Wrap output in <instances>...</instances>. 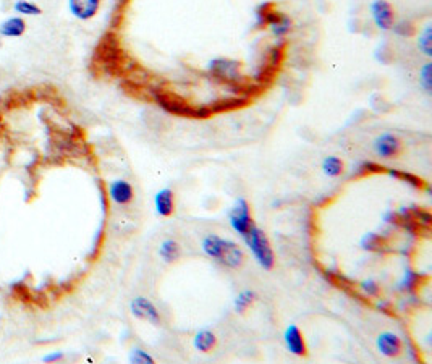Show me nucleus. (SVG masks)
I'll use <instances>...</instances> for the list:
<instances>
[{
    "mask_svg": "<svg viewBox=\"0 0 432 364\" xmlns=\"http://www.w3.org/2000/svg\"><path fill=\"white\" fill-rule=\"evenodd\" d=\"M421 280H422L421 274L411 271V269H407L398 289L402 291H407V293H413V291H416L421 287Z\"/></svg>",
    "mask_w": 432,
    "mask_h": 364,
    "instance_id": "aec40b11",
    "label": "nucleus"
},
{
    "mask_svg": "<svg viewBox=\"0 0 432 364\" xmlns=\"http://www.w3.org/2000/svg\"><path fill=\"white\" fill-rule=\"evenodd\" d=\"M159 254L165 263L172 264L175 263V260L180 259V256H182V248H180L178 241L172 240V238H167V240H164L160 243Z\"/></svg>",
    "mask_w": 432,
    "mask_h": 364,
    "instance_id": "f3484780",
    "label": "nucleus"
},
{
    "mask_svg": "<svg viewBox=\"0 0 432 364\" xmlns=\"http://www.w3.org/2000/svg\"><path fill=\"white\" fill-rule=\"evenodd\" d=\"M152 99L170 115L182 117V119H209L214 114L209 107H196L187 102L182 96L167 89H157L152 93Z\"/></svg>",
    "mask_w": 432,
    "mask_h": 364,
    "instance_id": "f03ea898",
    "label": "nucleus"
},
{
    "mask_svg": "<svg viewBox=\"0 0 432 364\" xmlns=\"http://www.w3.org/2000/svg\"><path fill=\"white\" fill-rule=\"evenodd\" d=\"M283 341H285V347L288 352L298 358L308 356V345H306L303 332L300 330L298 326L290 324L283 332Z\"/></svg>",
    "mask_w": 432,
    "mask_h": 364,
    "instance_id": "9d476101",
    "label": "nucleus"
},
{
    "mask_svg": "<svg viewBox=\"0 0 432 364\" xmlns=\"http://www.w3.org/2000/svg\"><path fill=\"white\" fill-rule=\"evenodd\" d=\"M374 152L381 159H398L403 152L402 139L394 133H382L374 141Z\"/></svg>",
    "mask_w": 432,
    "mask_h": 364,
    "instance_id": "6e6552de",
    "label": "nucleus"
},
{
    "mask_svg": "<svg viewBox=\"0 0 432 364\" xmlns=\"http://www.w3.org/2000/svg\"><path fill=\"white\" fill-rule=\"evenodd\" d=\"M361 289L371 298H377L381 295V285L376 280H364L361 283Z\"/></svg>",
    "mask_w": 432,
    "mask_h": 364,
    "instance_id": "c85d7f7f",
    "label": "nucleus"
},
{
    "mask_svg": "<svg viewBox=\"0 0 432 364\" xmlns=\"http://www.w3.org/2000/svg\"><path fill=\"white\" fill-rule=\"evenodd\" d=\"M418 47L420 51L424 53L426 57H432V29L431 26H426L424 31L420 34V39H418Z\"/></svg>",
    "mask_w": 432,
    "mask_h": 364,
    "instance_id": "b1692460",
    "label": "nucleus"
},
{
    "mask_svg": "<svg viewBox=\"0 0 432 364\" xmlns=\"http://www.w3.org/2000/svg\"><path fill=\"white\" fill-rule=\"evenodd\" d=\"M130 311H132L133 316L139 319V321L151 322L154 324V326L160 324L159 309L156 308V304L152 303L151 300L144 298V296H136V298L130 303Z\"/></svg>",
    "mask_w": 432,
    "mask_h": 364,
    "instance_id": "1a4fd4ad",
    "label": "nucleus"
},
{
    "mask_svg": "<svg viewBox=\"0 0 432 364\" xmlns=\"http://www.w3.org/2000/svg\"><path fill=\"white\" fill-rule=\"evenodd\" d=\"M0 106H2V94H0Z\"/></svg>",
    "mask_w": 432,
    "mask_h": 364,
    "instance_id": "2f4dec72",
    "label": "nucleus"
},
{
    "mask_svg": "<svg viewBox=\"0 0 432 364\" xmlns=\"http://www.w3.org/2000/svg\"><path fill=\"white\" fill-rule=\"evenodd\" d=\"M384 222L390 223V226H398V214L394 210H387L384 214Z\"/></svg>",
    "mask_w": 432,
    "mask_h": 364,
    "instance_id": "7c9ffc66",
    "label": "nucleus"
},
{
    "mask_svg": "<svg viewBox=\"0 0 432 364\" xmlns=\"http://www.w3.org/2000/svg\"><path fill=\"white\" fill-rule=\"evenodd\" d=\"M392 31L395 34L402 36V38H411V36H415V33H416V26H415V23H411V21L402 20V21H398V23L394 25Z\"/></svg>",
    "mask_w": 432,
    "mask_h": 364,
    "instance_id": "393cba45",
    "label": "nucleus"
},
{
    "mask_svg": "<svg viewBox=\"0 0 432 364\" xmlns=\"http://www.w3.org/2000/svg\"><path fill=\"white\" fill-rule=\"evenodd\" d=\"M209 71L215 80L224 81V83H237L241 76V62L233 60V58H214L209 64Z\"/></svg>",
    "mask_w": 432,
    "mask_h": 364,
    "instance_id": "423d86ee",
    "label": "nucleus"
},
{
    "mask_svg": "<svg viewBox=\"0 0 432 364\" xmlns=\"http://www.w3.org/2000/svg\"><path fill=\"white\" fill-rule=\"evenodd\" d=\"M215 345H217V337H215L214 332L206 330V329L197 332V334L195 335V339H193V347L201 353L213 352V350L215 348Z\"/></svg>",
    "mask_w": 432,
    "mask_h": 364,
    "instance_id": "dca6fc26",
    "label": "nucleus"
},
{
    "mask_svg": "<svg viewBox=\"0 0 432 364\" xmlns=\"http://www.w3.org/2000/svg\"><path fill=\"white\" fill-rule=\"evenodd\" d=\"M13 12L20 16H39L43 13V8L31 0H15Z\"/></svg>",
    "mask_w": 432,
    "mask_h": 364,
    "instance_id": "412c9836",
    "label": "nucleus"
},
{
    "mask_svg": "<svg viewBox=\"0 0 432 364\" xmlns=\"http://www.w3.org/2000/svg\"><path fill=\"white\" fill-rule=\"evenodd\" d=\"M322 172L331 178H339L345 172V162L339 156H327L322 160Z\"/></svg>",
    "mask_w": 432,
    "mask_h": 364,
    "instance_id": "a211bd4d",
    "label": "nucleus"
},
{
    "mask_svg": "<svg viewBox=\"0 0 432 364\" xmlns=\"http://www.w3.org/2000/svg\"><path fill=\"white\" fill-rule=\"evenodd\" d=\"M372 173H385L384 165L374 164V162H363L361 165H358L357 175L358 177H364V175H372Z\"/></svg>",
    "mask_w": 432,
    "mask_h": 364,
    "instance_id": "bb28decb",
    "label": "nucleus"
},
{
    "mask_svg": "<svg viewBox=\"0 0 432 364\" xmlns=\"http://www.w3.org/2000/svg\"><path fill=\"white\" fill-rule=\"evenodd\" d=\"M64 356L65 354L62 352H52V353L46 354V356L43 358V361L44 363H57V361H60V359H64Z\"/></svg>",
    "mask_w": 432,
    "mask_h": 364,
    "instance_id": "c756f323",
    "label": "nucleus"
},
{
    "mask_svg": "<svg viewBox=\"0 0 432 364\" xmlns=\"http://www.w3.org/2000/svg\"><path fill=\"white\" fill-rule=\"evenodd\" d=\"M256 300H258V293H256V291L243 290L241 293H238L235 298V311L240 314H245L251 306H253Z\"/></svg>",
    "mask_w": 432,
    "mask_h": 364,
    "instance_id": "4be33fe9",
    "label": "nucleus"
},
{
    "mask_svg": "<svg viewBox=\"0 0 432 364\" xmlns=\"http://www.w3.org/2000/svg\"><path fill=\"white\" fill-rule=\"evenodd\" d=\"M269 28L277 39H285L293 29V21L272 2H265L256 10V29Z\"/></svg>",
    "mask_w": 432,
    "mask_h": 364,
    "instance_id": "7ed1b4c3",
    "label": "nucleus"
},
{
    "mask_svg": "<svg viewBox=\"0 0 432 364\" xmlns=\"http://www.w3.org/2000/svg\"><path fill=\"white\" fill-rule=\"evenodd\" d=\"M130 363H136V364H152L154 363V358L151 356L149 353H146L141 348H133L132 353H130Z\"/></svg>",
    "mask_w": 432,
    "mask_h": 364,
    "instance_id": "cd10ccee",
    "label": "nucleus"
},
{
    "mask_svg": "<svg viewBox=\"0 0 432 364\" xmlns=\"http://www.w3.org/2000/svg\"><path fill=\"white\" fill-rule=\"evenodd\" d=\"M385 173H389L390 177L400 180V182L407 183V185H409V186L416 188V190H424V188L427 186L424 180L418 177V175H413V173H409V172H400V170L385 167Z\"/></svg>",
    "mask_w": 432,
    "mask_h": 364,
    "instance_id": "6ab92c4d",
    "label": "nucleus"
},
{
    "mask_svg": "<svg viewBox=\"0 0 432 364\" xmlns=\"http://www.w3.org/2000/svg\"><path fill=\"white\" fill-rule=\"evenodd\" d=\"M387 246L384 236L377 235V233H366L361 238V248L366 251H382Z\"/></svg>",
    "mask_w": 432,
    "mask_h": 364,
    "instance_id": "5701e85b",
    "label": "nucleus"
},
{
    "mask_svg": "<svg viewBox=\"0 0 432 364\" xmlns=\"http://www.w3.org/2000/svg\"><path fill=\"white\" fill-rule=\"evenodd\" d=\"M369 10L377 28L381 31H392L394 25L397 23V13L392 3L387 0H372Z\"/></svg>",
    "mask_w": 432,
    "mask_h": 364,
    "instance_id": "0eeeda50",
    "label": "nucleus"
},
{
    "mask_svg": "<svg viewBox=\"0 0 432 364\" xmlns=\"http://www.w3.org/2000/svg\"><path fill=\"white\" fill-rule=\"evenodd\" d=\"M109 197L117 206H128L134 199V190L127 180H114L109 183Z\"/></svg>",
    "mask_w": 432,
    "mask_h": 364,
    "instance_id": "f8f14e48",
    "label": "nucleus"
},
{
    "mask_svg": "<svg viewBox=\"0 0 432 364\" xmlns=\"http://www.w3.org/2000/svg\"><path fill=\"white\" fill-rule=\"evenodd\" d=\"M102 0H69V10L76 20H93L101 10Z\"/></svg>",
    "mask_w": 432,
    "mask_h": 364,
    "instance_id": "9b49d317",
    "label": "nucleus"
},
{
    "mask_svg": "<svg viewBox=\"0 0 432 364\" xmlns=\"http://www.w3.org/2000/svg\"><path fill=\"white\" fill-rule=\"evenodd\" d=\"M243 240H245L246 246L250 248L251 254L254 256V259L258 260L259 266L265 269V271H272L274 266H276V254H274L269 236L254 223L246 232V235L243 236Z\"/></svg>",
    "mask_w": 432,
    "mask_h": 364,
    "instance_id": "20e7f679",
    "label": "nucleus"
},
{
    "mask_svg": "<svg viewBox=\"0 0 432 364\" xmlns=\"http://www.w3.org/2000/svg\"><path fill=\"white\" fill-rule=\"evenodd\" d=\"M377 350L385 358H397L403 352V341L394 332H384L377 337Z\"/></svg>",
    "mask_w": 432,
    "mask_h": 364,
    "instance_id": "ddd939ff",
    "label": "nucleus"
},
{
    "mask_svg": "<svg viewBox=\"0 0 432 364\" xmlns=\"http://www.w3.org/2000/svg\"><path fill=\"white\" fill-rule=\"evenodd\" d=\"M26 21L23 16H8L0 23V36L2 38H21L26 33Z\"/></svg>",
    "mask_w": 432,
    "mask_h": 364,
    "instance_id": "2eb2a0df",
    "label": "nucleus"
},
{
    "mask_svg": "<svg viewBox=\"0 0 432 364\" xmlns=\"http://www.w3.org/2000/svg\"><path fill=\"white\" fill-rule=\"evenodd\" d=\"M201 250L208 258L217 260L219 264L228 269H240L246 259L243 250L235 241L214 235V233L204 236L201 243Z\"/></svg>",
    "mask_w": 432,
    "mask_h": 364,
    "instance_id": "f257e3e1",
    "label": "nucleus"
},
{
    "mask_svg": "<svg viewBox=\"0 0 432 364\" xmlns=\"http://www.w3.org/2000/svg\"><path fill=\"white\" fill-rule=\"evenodd\" d=\"M156 213L160 217H170L175 213V193L170 188H162L154 196Z\"/></svg>",
    "mask_w": 432,
    "mask_h": 364,
    "instance_id": "4468645a",
    "label": "nucleus"
},
{
    "mask_svg": "<svg viewBox=\"0 0 432 364\" xmlns=\"http://www.w3.org/2000/svg\"><path fill=\"white\" fill-rule=\"evenodd\" d=\"M420 84L427 94H431V91H432V64H429V62L422 65V69L420 70Z\"/></svg>",
    "mask_w": 432,
    "mask_h": 364,
    "instance_id": "a878e982",
    "label": "nucleus"
},
{
    "mask_svg": "<svg viewBox=\"0 0 432 364\" xmlns=\"http://www.w3.org/2000/svg\"><path fill=\"white\" fill-rule=\"evenodd\" d=\"M228 222L233 232H237L241 238L246 235V232L254 226L253 215H251L250 202L245 197H238L233 204V208L228 214Z\"/></svg>",
    "mask_w": 432,
    "mask_h": 364,
    "instance_id": "39448f33",
    "label": "nucleus"
}]
</instances>
